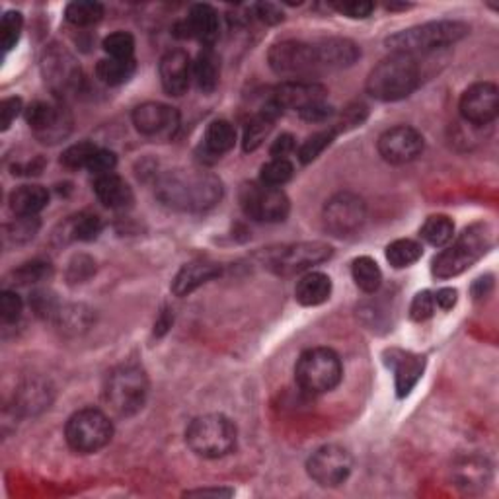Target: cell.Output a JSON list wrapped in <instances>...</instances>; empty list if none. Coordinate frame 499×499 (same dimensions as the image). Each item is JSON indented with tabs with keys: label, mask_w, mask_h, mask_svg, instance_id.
I'll return each mask as SVG.
<instances>
[{
	"label": "cell",
	"mask_w": 499,
	"mask_h": 499,
	"mask_svg": "<svg viewBox=\"0 0 499 499\" xmlns=\"http://www.w3.org/2000/svg\"><path fill=\"white\" fill-rule=\"evenodd\" d=\"M223 182L202 170H168L156 182V197L176 211L203 213L215 207L223 199Z\"/></svg>",
	"instance_id": "6da1fadb"
},
{
	"label": "cell",
	"mask_w": 499,
	"mask_h": 499,
	"mask_svg": "<svg viewBox=\"0 0 499 499\" xmlns=\"http://www.w3.org/2000/svg\"><path fill=\"white\" fill-rule=\"evenodd\" d=\"M421 70L418 57L392 53L382 59L367 78V92L380 102H398L418 90Z\"/></svg>",
	"instance_id": "7a4b0ae2"
},
{
	"label": "cell",
	"mask_w": 499,
	"mask_h": 499,
	"mask_svg": "<svg viewBox=\"0 0 499 499\" xmlns=\"http://www.w3.org/2000/svg\"><path fill=\"white\" fill-rule=\"evenodd\" d=\"M470 27L464 22L456 20H441L427 22L421 26L408 27L404 32H398L387 39L389 49L392 53H406L418 57L420 53H430L441 47H447L461 41L468 36Z\"/></svg>",
	"instance_id": "3957f363"
},
{
	"label": "cell",
	"mask_w": 499,
	"mask_h": 499,
	"mask_svg": "<svg viewBox=\"0 0 499 499\" xmlns=\"http://www.w3.org/2000/svg\"><path fill=\"white\" fill-rule=\"evenodd\" d=\"M492 246V234L486 224L468 226L459 234L449 248H445L433 260V275L439 279H449L464 274L473 267Z\"/></svg>",
	"instance_id": "277c9868"
},
{
	"label": "cell",
	"mask_w": 499,
	"mask_h": 499,
	"mask_svg": "<svg viewBox=\"0 0 499 499\" xmlns=\"http://www.w3.org/2000/svg\"><path fill=\"white\" fill-rule=\"evenodd\" d=\"M185 443L203 459H221L236 447V425L223 413H205L185 430Z\"/></svg>",
	"instance_id": "5b68a950"
},
{
	"label": "cell",
	"mask_w": 499,
	"mask_h": 499,
	"mask_svg": "<svg viewBox=\"0 0 499 499\" xmlns=\"http://www.w3.org/2000/svg\"><path fill=\"white\" fill-rule=\"evenodd\" d=\"M106 402L120 416H135L142 410L149 396V379L137 365H120L106 380Z\"/></svg>",
	"instance_id": "8992f818"
},
{
	"label": "cell",
	"mask_w": 499,
	"mask_h": 499,
	"mask_svg": "<svg viewBox=\"0 0 499 499\" xmlns=\"http://www.w3.org/2000/svg\"><path fill=\"white\" fill-rule=\"evenodd\" d=\"M341 377H344V367H341L338 353L327 348L307 349L295 367L298 387L308 394H326L334 390Z\"/></svg>",
	"instance_id": "52a82bcc"
},
{
	"label": "cell",
	"mask_w": 499,
	"mask_h": 499,
	"mask_svg": "<svg viewBox=\"0 0 499 499\" xmlns=\"http://www.w3.org/2000/svg\"><path fill=\"white\" fill-rule=\"evenodd\" d=\"M65 437L70 449L90 454L104 449L113 437V425L104 411L84 408L68 418Z\"/></svg>",
	"instance_id": "ba28073f"
},
{
	"label": "cell",
	"mask_w": 499,
	"mask_h": 499,
	"mask_svg": "<svg viewBox=\"0 0 499 499\" xmlns=\"http://www.w3.org/2000/svg\"><path fill=\"white\" fill-rule=\"evenodd\" d=\"M269 67L279 77H287L293 80H303L307 77L317 75L320 70L318 57L315 46L305 44V41H279L267 55Z\"/></svg>",
	"instance_id": "9c48e42d"
},
{
	"label": "cell",
	"mask_w": 499,
	"mask_h": 499,
	"mask_svg": "<svg viewBox=\"0 0 499 499\" xmlns=\"http://www.w3.org/2000/svg\"><path fill=\"white\" fill-rule=\"evenodd\" d=\"M324 226L326 231L338 236H351L361 231L367 221V205L358 193L339 192L330 197L324 205Z\"/></svg>",
	"instance_id": "30bf717a"
},
{
	"label": "cell",
	"mask_w": 499,
	"mask_h": 499,
	"mask_svg": "<svg viewBox=\"0 0 499 499\" xmlns=\"http://www.w3.org/2000/svg\"><path fill=\"white\" fill-rule=\"evenodd\" d=\"M240 203L246 215L260 223H281L289 215V197L281 188L265 183H250L242 188Z\"/></svg>",
	"instance_id": "8fae6325"
},
{
	"label": "cell",
	"mask_w": 499,
	"mask_h": 499,
	"mask_svg": "<svg viewBox=\"0 0 499 499\" xmlns=\"http://www.w3.org/2000/svg\"><path fill=\"white\" fill-rule=\"evenodd\" d=\"M353 468V459L348 449L339 445H324L310 454L307 473L322 488H336L344 483Z\"/></svg>",
	"instance_id": "7c38bea8"
},
{
	"label": "cell",
	"mask_w": 499,
	"mask_h": 499,
	"mask_svg": "<svg viewBox=\"0 0 499 499\" xmlns=\"http://www.w3.org/2000/svg\"><path fill=\"white\" fill-rule=\"evenodd\" d=\"M41 70H44L46 82L57 96L75 94L80 88L82 73L77 59L67 49L59 46H51L41 59Z\"/></svg>",
	"instance_id": "4fadbf2b"
},
{
	"label": "cell",
	"mask_w": 499,
	"mask_h": 499,
	"mask_svg": "<svg viewBox=\"0 0 499 499\" xmlns=\"http://www.w3.org/2000/svg\"><path fill=\"white\" fill-rule=\"evenodd\" d=\"M26 121L34 135L41 142H49V145L67 139L70 130H73L70 113L63 106L49 102H34L26 109Z\"/></svg>",
	"instance_id": "5bb4252c"
},
{
	"label": "cell",
	"mask_w": 499,
	"mask_h": 499,
	"mask_svg": "<svg viewBox=\"0 0 499 499\" xmlns=\"http://www.w3.org/2000/svg\"><path fill=\"white\" fill-rule=\"evenodd\" d=\"M332 246L326 242H296V244H289L279 248L272 255V267L277 274L291 275L305 272V269L318 265L326 260L332 258Z\"/></svg>",
	"instance_id": "9a60e30c"
},
{
	"label": "cell",
	"mask_w": 499,
	"mask_h": 499,
	"mask_svg": "<svg viewBox=\"0 0 499 499\" xmlns=\"http://www.w3.org/2000/svg\"><path fill=\"white\" fill-rule=\"evenodd\" d=\"M423 151V137L418 130L398 125L384 131L379 139V152L390 164H406L416 161Z\"/></svg>",
	"instance_id": "2e32d148"
},
{
	"label": "cell",
	"mask_w": 499,
	"mask_h": 499,
	"mask_svg": "<svg viewBox=\"0 0 499 499\" xmlns=\"http://www.w3.org/2000/svg\"><path fill=\"white\" fill-rule=\"evenodd\" d=\"M461 116L473 125H488L499 113V90L492 82H478L461 98Z\"/></svg>",
	"instance_id": "e0dca14e"
},
{
	"label": "cell",
	"mask_w": 499,
	"mask_h": 499,
	"mask_svg": "<svg viewBox=\"0 0 499 499\" xmlns=\"http://www.w3.org/2000/svg\"><path fill=\"white\" fill-rule=\"evenodd\" d=\"M384 363L394 373V387L396 394L404 398L408 396L413 387L420 382L425 370V359L418 353L404 351V349H387L384 351Z\"/></svg>",
	"instance_id": "ac0fdd59"
},
{
	"label": "cell",
	"mask_w": 499,
	"mask_h": 499,
	"mask_svg": "<svg viewBox=\"0 0 499 499\" xmlns=\"http://www.w3.org/2000/svg\"><path fill=\"white\" fill-rule=\"evenodd\" d=\"M327 88L312 80H287L275 88L274 99L281 109H296L298 113L326 104Z\"/></svg>",
	"instance_id": "d6986e66"
},
{
	"label": "cell",
	"mask_w": 499,
	"mask_h": 499,
	"mask_svg": "<svg viewBox=\"0 0 499 499\" xmlns=\"http://www.w3.org/2000/svg\"><path fill=\"white\" fill-rule=\"evenodd\" d=\"M176 32H182L180 37L197 39L205 47H211L221 32L219 14L211 5H193L185 20L176 26Z\"/></svg>",
	"instance_id": "ffe728a7"
},
{
	"label": "cell",
	"mask_w": 499,
	"mask_h": 499,
	"mask_svg": "<svg viewBox=\"0 0 499 499\" xmlns=\"http://www.w3.org/2000/svg\"><path fill=\"white\" fill-rule=\"evenodd\" d=\"M161 82L170 96H182L188 92L193 78V63L183 49L168 51L161 59Z\"/></svg>",
	"instance_id": "44dd1931"
},
{
	"label": "cell",
	"mask_w": 499,
	"mask_h": 499,
	"mask_svg": "<svg viewBox=\"0 0 499 499\" xmlns=\"http://www.w3.org/2000/svg\"><path fill=\"white\" fill-rule=\"evenodd\" d=\"M133 125L147 137L162 135L178 125V111L161 102H145L133 109Z\"/></svg>",
	"instance_id": "7402d4cb"
},
{
	"label": "cell",
	"mask_w": 499,
	"mask_h": 499,
	"mask_svg": "<svg viewBox=\"0 0 499 499\" xmlns=\"http://www.w3.org/2000/svg\"><path fill=\"white\" fill-rule=\"evenodd\" d=\"M315 51L318 57L320 68H344L351 67L361 57V49L351 39L327 37L317 41Z\"/></svg>",
	"instance_id": "603a6c76"
},
{
	"label": "cell",
	"mask_w": 499,
	"mask_h": 499,
	"mask_svg": "<svg viewBox=\"0 0 499 499\" xmlns=\"http://www.w3.org/2000/svg\"><path fill=\"white\" fill-rule=\"evenodd\" d=\"M94 193H96L99 203L106 205L108 209H116V211L131 207L135 202L131 185L113 172L96 178Z\"/></svg>",
	"instance_id": "cb8c5ba5"
},
{
	"label": "cell",
	"mask_w": 499,
	"mask_h": 499,
	"mask_svg": "<svg viewBox=\"0 0 499 499\" xmlns=\"http://www.w3.org/2000/svg\"><path fill=\"white\" fill-rule=\"evenodd\" d=\"M219 275H221V265L217 264H211V262L185 264L172 283V291L176 296H188L195 289L202 287V285L213 281Z\"/></svg>",
	"instance_id": "d4e9b609"
},
{
	"label": "cell",
	"mask_w": 499,
	"mask_h": 499,
	"mask_svg": "<svg viewBox=\"0 0 499 499\" xmlns=\"http://www.w3.org/2000/svg\"><path fill=\"white\" fill-rule=\"evenodd\" d=\"M47 203L49 192L36 183L20 185L10 193V209L16 217H37V213L44 211Z\"/></svg>",
	"instance_id": "484cf974"
},
{
	"label": "cell",
	"mask_w": 499,
	"mask_h": 499,
	"mask_svg": "<svg viewBox=\"0 0 499 499\" xmlns=\"http://www.w3.org/2000/svg\"><path fill=\"white\" fill-rule=\"evenodd\" d=\"M332 295V279L322 272H308L296 283L295 296L303 307L324 305Z\"/></svg>",
	"instance_id": "4316f807"
},
{
	"label": "cell",
	"mask_w": 499,
	"mask_h": 499,
	"mask_svg": "<svg viewBox=\"0 0 499 499\" xmlns=\"http://www.w3.org/2000/svg\"><path fill=\"white\" fill-rule=\"evenodd\" d=\"M193 78L202 92L211 94L219 87L221 78V59L219 55L213 51V47H203L199 51L197 59L193 63Z\"/></svg>",
	"instance_id": "83f0119b"
},
{
	"label": "cell",
	"mask_w": 499,
	"mask_h": 499,
	"mask_svg": "<svg viewBox=\"0 0 499 499\" xmlns=\"http://www.w3.org/2000/svg\"><path fill=\"white\" fill-rule=\"evenodd\" d=\"M234 142H236V130L233 127V123L217 120L207 127L205 137H203V152L205 156H213V161H217L234 147Z\"/></svg>",
	"instance_id": "f1b7e54d"
},
{
	"label": "cell",
	"mask_w": 499,
	"mask_h": 499,
	"mask_svg": "<svg viewBox=\"0 0 499 499\" xmlns=\"http://www.w3.org/2000/svg\"><path fill=\"white\" fill-rule=\"evenodd\" d=\"M456 482H459L461 488L466 490H474V488H486L492 470L486 461L478 459V456H468V459H463L454 468Z\"/></svg>",
	"instance_id": "f546056e"
},
{
	"label": "cell",
	"mask_w": 499,
	"mask_h": 499,
	"mask_svg": "<svg viewBox=\"0 0 499 499\" xmlns=\"http://www.w3.org/2000/svg\"><path fill=\"white\" fill-rule=\"evenodd\" d=\"M137 70L135 59H102L96 67V75L108 87H121V84L130 82Z\"/></svg>",
	"instance_id": "4dcf8cb0"
},
{
	"label": "cell",
	"mask_w": 499,
	"mask_h": 499,
	"mask_svg": "<svg viewBox=\"0 0 499 499\" xmlns=\"http://www.w3.org/2000/svg\"><path fill=\"white\" fill-rule=\"evenodd\" d=\"M351 274H353V281L358 287L365 293H377L382 285V272L379 264L369 258V255H361V258L353 260L351 265Z\"/></svg>",
	"instance_id": "1f68e13d"
},
{
	"label": "cell",
	"mask_w": 499,
	"mask_h": 499,
	"mask_svg": "<svg viewBox=\"0 0 499 499\" xmlns=\"http://www.w3.org/2000/svg\"><path fill=\"white\" fill-rule=\"evenodd\" d=\"M420 234L427 242V244H431L435 248L447 246L454 236V224L445 215H433L423 223Z\"/></svg>",
	"instance_id": "d6a6232c"
},
{
	"label": "cell",
	"mask_w": 499,
	"mask_h": 499,
	"mask_svg": "<svg viewBox=\"0 0 499 499\" xmlns=\"http://www.w3.org/2000/svg\"><path fill=\"white\" fill-rule=\"evenodd\" d=\"M99 233H102V219L88 211L78 213L77 217H73L67 223V236L70 240L90 242L98 238Z\"/></svg>",
	"instance_id": "836d02e7"
},
{
	"label": "cell",
	"mask_w": 499,
	"mask_h": 499,
	"mask_svg": "<svg viewBox=\"0 0 499 499\" xmlns=\"http://www.w3.org/2000/svg\"><path fill=\"white\" fill-rule=\"evenodd\" d=\"M421 254H423L421 244H418L416 240H410V238L394 240L392 244L387 246V260L396 269L416 264L421 258Z\"/></svg>",
	"instance_id": "e575fe53"
},
{
	"label": "cell",
	"mask_w": 499,
	"mask_h": 499,
	"mask_svg": "<svg viewBox=\"0 0 499 499\" xmlns=\"http://www.w3.org/2000/svg\"><path fill=\"white\" fill-rule=\"evenodd\" d=\"M65 16L73 26H92L102 20L104 6L99 3H92V0H77V3H70L67 6Z\"/></svg>",
	"instance_id": "d590c367"
},
{
	"label": "cell",
	"mask_w": 499,
	"mask_h": 499,
	"mask_svg": "<svg viewBox=\"0 0 499 499\" xmlns=\"http://www.w3.org/2000/svg\"><path fill=\"white\" fill-rule=\"evenodd\" d=\"M338 135V130L336 127H330V130H324V131H318L315 135H310L301 149H298V159H301L303 164H310L315 162L318 156L332 145L334 139Z\"/></svg>",
	"instance_id": "8d00e7d4"
},
{
	"label": "cell",
	"mask_w": 499,
	"mask_h": 499,
	"mask_svg": "<svg viewBox=\"0 0 499 499\" xmlns=\"http://www.w3.org/2000/svg\"><path fill=\"white\" fill-rule=\"evenodd\" d=\"M22 27H24V18L16 10H8L3 16V20H0V46H3L6 53L16 47L22 36Z\"/></svg>",
	"instance_id": "74e56055"
},
{
	"label": "cell",
	"mask_w": 499,
	"mask_h": 499,
	"mask_svg": "<svg viewBox=\"0 0 499 499\" xmlns=\"http://www.w3.org/2000/svg\"><path fill=\"white\" fill-rule=\"evenodd\" d=\"M293 172L295 168L287 159H272L262 166L260 182L265 185H272V188H281V185H285L293 178Z\"/></svg>",
	"instance_id": "f35d334b"
},
{
	"label": "cell",
	"mask_w": 499,
	"mask_h": 499,
	"mask_svg": "<svg viewBox=\"0 0 499 499\" xmlns=\"http://www.w3.org/2000/svg\"><path fill=\"white\" fill-rule=\"evenodd\" d=\"M104 51L111 59H135V37L127 32L109 34L104 39Z\"/></svg>",
	"instance_id": "ab89813d"
},
{
	"label": "cell",
	"mask_w": 499,
	"mask_h": 499,
	"mask_svg": "<svg viewBox=\"0 0 499 499\" xmlns=\"http://www.w3.org/2000/svg\"><path fill=\"white\" fill-rule=\"evenodd\" d=\"M39 231V219L37 217H16V221L6 226V240L14 242V244H26L36 238Z\"/></svg>",
	"instance_id": "60d3db41"
},
{
	"label": "cell",
	"mask_w": 499,
	"mask_h": 499,
	"mask_svg": "<svg viewBox=\"0 0 499 499\" xmlns=\"http://www.w3.org/2000/svg\"><path fill=\"white\" fill-rule=\"evenodd\" d=\"M98 151V147L94 145V142H88V140H82V142H77V145L68 147L63 156H61V162L70 168V170H78V168H88L90 161L94 152Z\"/></svg>",
	"instance_id": "b9f144b4"
},
{
	"label": "cell",
	"mask_w": 499,
	"mask_h": 499,
	"mask_svg": "<svg viewBox=\"0 0 499 499\" xmlns=\"http://www.w3.org/2000/svg\"><path fill=\"white\" fill-rule=\"evenodd\" d=\"M435 312V298L433 293L430 291H421L416 296H413L411 307H410V317L416 322H425L427 318H431Z\"/></svg>",
	"instance_id": "7bdbcfd3"
},
{
	"label": "cell",
	"mask_w": 499,
	"mask_h": 499,
	"mask_svg": "<svg viewBox=\"0 0 499 499\" xmlns=\"http://www.w3.org/2000/svg\"><path fill=\"white\" fill-rule=\"evenodd\" d=\"M116 164H118V156L113 151H108V149H99L94 152L92 161L88 164V172L96 174L98 176H104V174H111L113 170H116Z\"/></svg>",
	"instance_id": "ee69618b"
},
{
	"label": "cell",
	"mask_w": 499,
	"mask_h": 499,
	"mask_svg": "<svg viewBox=\"0 0 499 499\" xmlns=\"http://www.w3.org/2000/svg\"><path fill=\"white\" fill-rule=\"evenodd\" d=\"M49 275H51V267H49V264H44V262L26 264L18 269L16 274H14V277H16V281L20 285H30V283L44 281Z\"/></svg>",
	"instance_id": "f6af8a7d"
},
{
	"label": "cell",
	"mask_w": 499,
	"mask_h": 499,
	"mask_svg": "<svg viewBox=\"0 0 499 499\" xmlns=\"http://www.w3.org/2000/svg\"><path fill=\"white\" fill-rule=\"evenodd\" d=\"M22 298L18 293L5 291L0 295V317L5 322H16L22 317Z\"/></svg>",
	"instance_id": "bcb514c9"
},
{
	"label": "cell",
	"mask_w": 499,
	"mask_h": 499,
	"mask_svg": "<svg viewBox=\"0 0 499 499\" xmlns=\"http://www.w3.org/2000/svg\"><path fill=\"white\" fill-rule=\"evenodd\" d=\"M332 6L339 14H346L348 18H367L375 10V5L365 3V0H346V3H336Z\"/></svg>",
	"instance_id": "7dc6e473"
},
{
	"label": "cell",
	"mask_w": 499,
	"mask_h": 499,
	"mask_svg": "<svg viewBox=\"0 0 499 499\" xmlns=\"http://www.w3.org/2000/svg\"><path fill=\"white\" fill-rule=\"evenodd\" d=\"M92 272H94V262L90 258H87V255H78V258L70 262L68 279L75 281V283L87 281L92 275Z\"/></svg>",
	"instance_id": "c3c4849f"
},
{
	"label": "cell",
	"mask_w": 499,
	"mask_h": 499,
	"mask_svg": "<svg viewBox=\"0 0 499 499\" xmlns=\"http://www.w3.org/2000/svg\"><path fill=\"white\" fill-rule=\"evenodd\" d=\"M20 111H22V99L20 98L3 99V106H0V125H3V131L10 130L12 121L18 118Z\"/></svg>",
	"instance_id": "681fc988"
},
{
	"label": "cell",
	"mask_w": 499,
	"mask_h": 499,
	"mask_svg": "<svg viewBox=\"0 0 499 499\" xmlns=\"http://www.w3.org/2000/svg\"><path fill=\"white\" fill-rule=\"evenodd\" d=\"M254 10V18H258L260 22L264 24H279L283 20V12L277 5H272V3H260V5H254L252 6Z\"/></svg>",
	"instance_id": "f907efd6"
},
{
	"label": "cell",
	"mask_w": 499,
	"mask_h": 499,
	"mask_svg": "<svg viewBox=\"0 0 499 499\" xmlns=\"http://www.w3.org/2000/svg\"><path fill=\"white\" fill-rule=\"evenodd\" d=\"M293 151H295V139H293V135L285 133L274 140L272 151L269 152H272L274 159H287V154H291Z\"/></svg>",
	"instance_id": "816d5d0a"
},
{
	"label": "cell",
	"mask_w": 499,
	"mask_h": 499,
	"mask_svg": "<svg viewBox=\"0 0 499 499\" xmlns=\"http://www.w3.org/2000/svg\"><path fill=\"white\" fill-rule=\"evenodd\" d=\"M435 305L439 308H443V310H451L454 305H456V291L451 289V287H445V289H439L435 295Z\"/></svg>",
	"instance_id": "f5cc1de1"
},
{
	"label": "cell",
	"mask_w": 499,
	"mask_h": 499,
	"mask_svg": "<svg viewBox=\"0 0 499 499\" xmlns=\"http://www.w3.org/2000/svg\"><path fill=\"white\" fill-rule=\"evenodd\" d=\"M185 495H215V497H221V495H233L231 490H197V492H188Z\"/></svg>",
	"instance_id": "db71d44e"
}]
</instances>
